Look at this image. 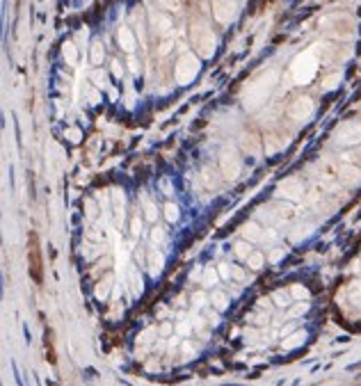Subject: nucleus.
Masks as SVG:
<instances>
[{"instance_id":"obj_1","label":"nucleus","mask_w":361,"mask_h":386,"mask_svg":"<svg viewBox=\"0 0 361 386\" xmlns=\"http://www.w3.org/2000/svg\"><path fill=\"white\" fill-rule=\"evenodd\" d=\"M190 41L201 58H211L215 50V35L201 16H194L190 23Z\"/></svg>"},{"instance_id":"obj_2","label":"nucleus","mask_w":361,"mask_h":386,"mask_svg":"<svg viewBox=\"0 0 361 386\" xmlns=\"http://www.w3.org/2000/svg\"><path fill=\"white\" fill-rule=\"evenodd\" d=\"M274 82H277V71H268L265 76H261L256 80L254 85H249L245 92V105H249V107L261 105V103L265 101V96L270 94V89L274 87Z\"/></svg>"},{"instance_id":"obj_3","label":"nucleus","mask_w":361,"mask_h":386,"mask_svg":"<svg viewBox=\"0 0 361 386\" xmlns=\"http://www.w3.org/2000/svg\"><path fill=\"white\" fill-rule=\"evenodd\" d=\"M28 267H30V277L35 284L44 281V261H41V244L39 235L30 233V249H28Z\"/></svg>"},{"instance_id":"obj_4","label":"nucleus","mask_w":361,"mask_h":386,"mask_svg":"<svg viewBox=\"0 0 361 386\" xmlns=\"http://www.w3.org/2000/svg\"><path fill=\"white\" fill-rule=\"evenodd\" d=\"M197 71H199V62L192 58V53L181 55L178 62H176V80H178V82L181 85L190 82V80L197 76Z\"/></svg>"},{"instance_id":"obj_5","label":"nucleus","mask_w":361,"mask_h":386,"mask_svg":"<svg viewBox=\"0 0 361 386\" xmlns=\"http://www.w3.org/2000/svg\"><path fill=\"white\" fill-rule=\"evenodd\" d=\"M211 7H213V16L217 18V23L226 25V23L236 16V12H238V0H211Z\"/></svg>"},{"instance_id":"obj_6","label":"nucleus","mask_w":361,"mask_h":386,"mask_svg":"<svg viewBox=\"0 0 361 386\" xmlns=\"http://www.w3.org/2000/svg\"><path fill=\"white\" fill-rule=\"evenodd\" d=\"M336 142L339 144H357L361 142V124L357 121H348L336 130Z\"/></svg>"},{"instance_id":"obj_7","label":"nucleus","mask_w":361,"mask_h":386,"mask_svg":"<svg viewBox=\"0 0 361 386\" xmlns=\"http://www.w3.org/2000/svg\"><path fill=\"white\" fill-rule=\"evenodd\" d=\"M222 172L226 178H236L240 174V160L234 151H224L222 153Z\"/></svg>"},{"instance_id":"obj_8","label":"nucleus","mask_w":361,"mask_h":386,"mask_svg":"<svg viewBox=\"0 0 361 386\" xmlns=\"http://www.w3.org/2000/svg\"><path fill=\"white\" fill-rule=\"evenodd\" d=\"M288 112H291L293 119H306V117L313 112V103H311V98H308V96L297 98V101L291 105V110H288Z\"/></svg>"},{"instance_id":"obj_9","label":"nucleus","mask_w":361,"mask_h":386,"mask_svg":"<svg viewBox=\"0 0 361 386\" xmlns=\"http://www.w3.org/2000/svg\"><path fill=\"white\" fill-rule=\"evenodd\" d=\"M331 25H329V30L334 32L336 37H350V32H352V21L350 18H345V16H334L331 18Z\"/></svg>"},{"instance_id":"obj_10","label":"nucleus","mask_w":361,"mask_h":386,"mask_svg":"<svg viewBox=\"0 0 361 386\" xmlns=\"http://www.w3.org/2000/svg\"><path fill=\"white\" fill-rule=\"evenodd\" d=\"M44 352H46L48 364H55V361H58V352H55V334H53V329L50 327L44 332Z\"/></svg>"},{"instance_id":"obj_11","label":"nucleus","mask_w":361,"mask_h":386,"mask_svg":"<svg viewBox=\"0 0 361 386\" xmlns=\"http://www.w3.org/2000/svg\"><path fill=\"white\" fill-rule=\"evenodd\" d=\"M117 41H119V46L123 50H128V53H133V48H135V37H133V32L128 30V27H119Z\"/></svg>"},{"instance_id":"obj_12","label":"nucleus","mask_w":361,"mask_h":386,"mask_svg":"<svg viewBox=\"0 0 361 386\" xmlns=\"http://www.w3.org/2000/svg\"><path fill=\"white\" fill-rule=\"evenodd\" d=\"M281 190L286 192V197H300L302 195V183L297 178H288L281 183Z\"/></svg>"},{"instance_id":"obj_13","label":"nucleus","mask_w":361,"mask_h":386,"mask_svg":"<svg viewBox=\"0 0 361 386\" xmlns=\"http://www.w3.org/2000/svg\"><path fill=\"white\" fill-rule=\"evenodd\" d=\"M242 147L249 153H259V142H256L254 135H245V137H242Z\"/></svg>"},{"instance_id":"obj_14","label":"nucleus","mask_w":361,"mask_h":386,"mask_svg":"<svg viewBox=\"0 0 361 386\" xmlns=\"http://www.w3.org/2000/svg\"><path fill=\"white\" fill-rule=\"evenodd\" d=\"M142 201H144V213H146V219H149V222H156V217H158V210H156V206L151 204V201L146 199V197H144V199H142Z\"/></svg>"},{"instance_id":"obj_15","label":"nucleus","mask_w":361,"mask_h":386,"mask_svg":"<svg viewBox=\"0 0 361 386\" xmlns=\"http://www.w3.org/2000/svg\"><path fill=\"white\" fill-rule=\"evenodd\" d=\"M103 55H106V53H103V46L96 41V44L92 46V62L94 64H101L103 62Z\"/></svg>"},{"instance_id":"obj_16","label":"nucleus","mask_w":361,"mask_h":386,"mask_svg":"<svg viewBox=\"0 0 361 386\" xmlns=\"http://www.w3.org/2000/svg\"><path fill=\"white\" fill-rule=\"evenodd\" d=\"M165 213H167V219L169 222H174V219L178 217V208L174 204H167V208H165Z\"/></svg>"},{"instance_id":"obj_17","label":"nucleus","mask_w":361,"mask_h":386,"mask_svg":"<svg viewBox=\"0 0 361 386\" xmlns=\"http://www.w3.org/2000/svg\"><path fill=\"white\" fill-rule=\"evenodd\" d=\"M158 3H160V5H165L167 9H178V7H181L178 0H158Z\"/></svg>"},{"instance_id":"obj_18","label":"nucleus","mask_w":361,"mask_h":386,"mask_svg":"<svg viewBox=\"0 0 361 386\" xmlns=\"http://www.w3.org/2000/svg\"><path fill=\"white\" fill-rule=\"evenodd\" d=\"M64 50H66V58H69V62L73 64V62H75V50H73V46L66 44V46H64Z\"/></svg>"},{"instance_id":"obj_19","label":"nucleus","mask_w":361,"mask_h":386,"mask_svg":"<svg viewBox=\"0 0 361 386\" xmlns=\"http://www.w3.org/2000/svg\"><path fill=\"white\" fill-rule=\"evenodd\" d=\"M236 252H238V256H249V247H245V244H236Z\"/></svg>"},{"instance_id":"obj_20","label":"nucleus","mask_w":361,"mask_h":386,"mask_svg":"<svg viewBox=\"0 0 361 386\" xmlns=\"http://www.w3.org/2000/svg\"><path fill=\"white\" fill-rule=\"evenodd\" d=\"M133 233H140V219H133Z\"/></svg>"},{"instance_id":"obj_21","label":"nucleus","mask_w":361,"mask_h":386,"mask_svg":"<svg viewBox=\"0 0 361 386\" xmlns=\"http://www.w3.org/2000/svg\"><path fill=\"white\" fill-rule=\"evenodd\" d=\"M249 235H251V238H259V231H256L254 224H249Z\"/></svg>"},{"instance_id":"obj_22","label":"nucleus","mask_w":361,"mask_h":386,"mask_svg":"<svg viewBox=\"0 0 361 386\" xmlns=\"http://www.w3.org/2000/svg\"><path fill=\"white\" fill-rule=\"evenodd\" d=\"M112 67H115V73H117V76H121V64H119V62H112Z\"/></svg>"}]
</instances>
